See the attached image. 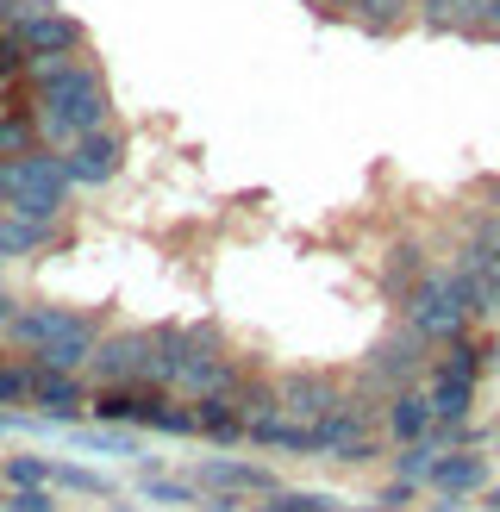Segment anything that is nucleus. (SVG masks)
Masks as SVG:
<instances>
[]
</instances>
